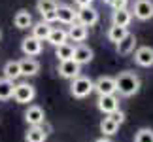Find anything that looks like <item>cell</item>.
<instances>
[{"label":"cell","instance_id":"11","mask_svg":"<svg viewBox=\"0 0 153 142\" xmlns=\"http://www.w3.org/2000/svg\"><path fill=\"white\" fill-rule=\"evenodd\" d=\"M72 61H74V63H78L79 67H81V64L91 63V61H93V49H91L89 46H83V44L76 46V47H74Z\"/></svg>","mask_w":153,"mask_h":142},{"label":"cell","instance_id":"33","mask_svg":"<svg viewBox=\"0 0 153 142\" xmlns=\"http://www.w3.org/2000/svg\"><path fill=\"white\" fill-rule=\"evenodd\" d=\"M104 2H106V4H110V2H111V0H104Z\"/></svg>","mask_w":153,"mask_h":142},{"label":"cell","instance_id":"29","mask_svg":"<svg viewBox=\"0 0 153 142\" xmlns=\"http://www.w3.org/2000/svg\"><path fill=\"white\" fill-rule=\"evenodd\" d=\"M108 117H111V120H114V121L117 123V125H121V123H123V121H125V114H123V112H121V110H115V112H114V114H110Z\"/></svg>","mask_w":153,"mask_h":142},{"label":"cell","instance_id":"27","mask_svg":"<svg viewBox=\"0 0 153 142\" xmlns=\"http://www.w3.org/2000/svg\"><path fill=\"white\" fill-rule=\"evenodd\" d=\"M57 6H59L57 0H38V2H36V8L40 11V15L49 13V11H55Z\"/></svg>","mask_w":153,"mask_h":142},{"label":"cell","instance_id":"15","mask_svg":"<svg viewBox=\"0 0 153 142\" xmlns=\"http://www.w3.org/2000/svg\"><path fill=\"white\" fill-rule=\"evenodd\" d=\"M19 68H21V76H36L40 70V63L32 57H25L23 61H19Z\"/></svg>","mask_w":153,"mask_h":142},{"label":"cell","instance_id":"22","mask_svg":"<svg viewBox=\"0 0 153 142\" xmlns=\"http://www.w3.org/2000/svg\"><path fill=\"white\" fill-rule=\"evenodd\" d=\"M66 34H68V38L74 40V42H83L87 38V28L83 25H79V23H72V27H70V31Z\"/></svg>","mask_w":153,"mask_h":142},{"label":"cell","instance_id":"19","mask_svg":"<svg viewBox=\"0 0 153 142\" xmlns=\"http://www.w3.org/2000/svg\"><path fill=\"white\" fill-rule=\"evenodd\" d=\"M51 25H48V23H44V21H40L36 23V25H32V36L40 40V42H44V40H48L49 36V32H51Z\"/></svg>","mask_w":153,"mask_h":142},{"label":"cell","instance_id":"12","mask_svg":"<svg viewBox=\"0 0 153 142\" xmlns=\"http://www.w3.org/2000/svg\"><path fill=\"white\" fill-rule=\"evenodd\" d=\"M79 68H81L79 64L70 59V61H62L61 64H59V74H61L62 78H66V80H74V78L79 76V72H81Z\"/></svg>","mask_w":153,"mask_h":142},{"label":"cell","instance_id":"32","mask_svg":"<svg viewBox=\"0 0 153 142\" xmlns=\"http://www.w3.org/2000/svg\"><path fill=\"white\" fill-rule=\"evenodd\" d=\"M97 142H111V140H110V138H108V137H102V138H98V140H97Z\"/></svg>","mask_w":153,"mask_h":142},{"label":"cell","instance_id":"28","mask_svg":"<svg viewBox=\"0 0 153 142\" xmlns=\"http://www.w3.org/2000/svg\"><path fill=\"white\" fill-rule=\"evenodd\" d=\"M134 142H153V131L148 127L138 129L136 135H134Z\"/></svg>","mask_w":153,"mask_h":142},{"label":"cell","instance_id":"31","mask_svg":"<svg viewBox=\"0 0 153 142\" xmlns=\"http://www.w3.org/2000/svg\"><path fill=\"white\" fill-rule=\"evenodd\" d=\"M76 4L79 6V8H89V6L93 4V0H74Z\"/></svg>","mask_w":153,"mask_h":142},{"label":"cell","instance_id":"25","mask_svg":"<svg viewBox=\"0 0 153 142\" xmlns=\"http://www.w3.org/2000/svg\"><path fill=\"white\" fill-rule=\"evenodd\" d=\"M117 129H119V125H117V123L111 120V117H108V116H106L104 120L100 121V131L106 135V137H111V135H115Z\"/></svg>","mask_w":153,"mask_h":142},{"label":"cell","instance_id":"5","mask_svg":"<svg viewBox=\"0 0 153 142\" xmlns=\"http://www.w3.org/2000/svg\"><path fill=\"white\" fill-rule=\"evenodd\" d=\"M97 106L102 114L110 116V114H114L115 110H119V99H117L115 95H98Z\"/></svg>","mask_w":153,"mask_h":142},{"label":"cell","instance_id":"14","mask_svg":"<svg viewBox=\"0 0 153 142\" xmlns=\"http://www.w3.org/2000/svg\"><path fill=\"white\" fill-rule=\"evenodd\" d=\"M131 21H132V13L127 8L125 10H115L114 13H111V23H114V27L127 28L128 25H131Z\"/></svg>","mask_w":153,"mask_h":142},{"label":"cell","instance_id":"18","mask_svg":"<svg viewBox=\"0 0 153 142\" xmlns=\"http://www.w3.org/2000/svg\"><path fill=\"white\" fill-rule=\"evenodd\" d=\"M4 78L15 81L17 78H21V68H19V61H8L4 64Z\"/></svg>","mask_w":153,"mask_h":142},{"label":"cell","instance_id":"8","mask_svg":"<svg viewBox=\"0 0 153 142\" xmlns=\"http://www.w3.org/2000/svg\"><path fill=\"white\" fill-rule=\"evenodd\" d=\"M25 121H27L30 127H34V125H42V123L45 121V114H44V110L40 108V106H36V104L28 106L27 112H25Z\"/></svg>","mask_w":153,"mask_h":142},{"label":"cell","instance_id":"23","mask_svg":"<svg viewBox=\"0 0 153 142\" xmlns=\"http://www.w3.org/2000/svg\"><path fill=\"white\" fill-rule=\"evenodd\" d=\"M72 55H74V46H70L68 42L55 47V57H57L61 63H62V61H70V59H72Z\"/></svg>","mask_w":153,"mask_h":142},{"label":"cell","instance_id":"34","mask_svg":"<svg viewBox=\"0 0 153 142\" xmlns=\"http://www.w3.org/2000/svg\"><path fill=\"white\" fill-rule=\"evenodd\" d=\"M0 38H2V31H0Z\"/></svg>","mask_w":153,"mask_h":142},{"label":"cell","instance_id":"2","mask_svg":"<svg viewBox=\"0 0 153 142\" xmlns=\"http://www.w3.org/2000/svg\"><path fill=\"white\" fill-rule=\"evenodd\" d=\"M70 93L74 95L76 99H85L93 93V80L85 78V76H78V78L72 80L70 84Z\"/></svg>","mask_w":153,"mask_h":142},{"label":"cell","instance_id":"10","mask_svg":"<svg viewBox=\"0 0 153 142\" xmlns=\"http://www.w3.org/2000/svg\"><path fill=\"white\" fill-rule=\"evenodd\" d=\"M134 61L140 67H153V47L142 46L134 51Z\"/></svg>","mask_w":153,"mask_h":142},{"label":"cell","instance_id":"16","mask_svg":"<svg viewBox=\"0 0 153 142\" xmlns=\"http://www.w3.org/2000/svg\"><path fill=\"white\" fill-rule=\"evenodd\" d=\"M115 46H117V53H119V55H128V53H132L134 47H136V36L128 32L127 36L123 38L121 42H117Z\"/></svg>","mask_w":153,"mask_h":142},{"label":"cell","instance_id":"21","mask_svg":"<svg viewBox=\"0 0 153 142\" xmlns=\"http://www.w3.org/2000/svg\"><path fill=\"white\" fill-rule=\"evenodd\" d=\"M13 25L17 28H28V27H32V15L28 13L27 10L17 11L15 17H13Z\"/></svg>","mask_w":153,"mask_h":142},{"label":"cell","instance_id":"1","mask_svg":"<svg viewBox=\"0 0 153 142\" xmlns=\"http://www.w3.org/2000/svg\"><path fill=\"white\" fill-rule=\"evenodd\" d=\"M115 80V93H119L121 97H132L140 91V78L131 70L119 72Z\"/></svg>","mask_w":153,"mask_h":142},{"label":"cell","instance_id":"24","mask_svg":"<svg viewBox=\"0 0 153 142\" xmlns=\"http://www.w3.org/2000/svg\"><path fill=\"white\" fill-rule=\"evenodd\" d=\"M13 89H15V84H13V81L2 78V80H0V100L11 99V97H13Z\"/></svg>","mask_w":153,"mask_h":142},{"label":"cell","instance_id":"3","mask_svg":"<svg viewBox=\"0 0 153 142\" xmlns=\"http://www.w3.org/2000/svg\"><path fill=\"white\" fill-rule=\"evenodd\" d=\"M34 97H36V89H34V85H30V84H19V85H15V89H13V99H15L19 104H28V102H32Z\"/></svg>","mask_w":153,"mask_h":142},{"label":"cell","instance_id":"6","mask_svg":"<svg viewBox=\"0 0 153 142\" xmlns=\"http://www.w3.org/2000/svg\"><path fill=\"white\" fill-rule=\"evenodd\" d=\"M93 91L98 95H115V80L111 76H100L97 81H93Z\"/></svg>","mask_w":153,"mask_h":142},{"label":"cell","instance_id":"20","mask_svg":"<svg viewBox=\"0 0 153 142\" xmlns=\"http://www.w3.org/2000/svg\"><path fill=\"white\" fill-rule=\"evenodd\" d=\"M48 42L53 44V46H62V44H66L68 42V34L64 28H51V32H49V36H48Z\"/></svg>","mask_w":153,"mask_h":142},{"label":"cell","instance_id":"4","mask_svg":"<svg viewBox=\"0 0 153 142\" xmlns=\"http://www.w3.org/2000/svg\"><path fill=\"white\" fill-rule=\"evenodd\" d=\"M76 23L83 25L85 28L97 25L98 23V11L93 8V6H89V8H79L76 11Z\"/></svg>","mask_w":153,"mask_h":142},{"label":"cell","instance_id":"26","mask_svg":"<svg viewBox=\"0 0 153 142\" xmlns=\"http://www.w3.org/2000/svg\"><path fill=\"white\" fill-rule=\"evenodd\" d=\"M127 34H128V31H127V28H123V27H110L108 40H110V42H114V44H117V42H121Z\"/></svg>","mask_w":153,"mask_h":142},{"label":"cell","instance_id":"30","mask_svg":"<svg viewBox=\"0 0 153 142\" xmlns=\"http://www.w3.org/2000/svg\"><path fill=\"white\" fill-rule=\"evenodd\" d=\"M127 2H128V0H111L110 6L114 8V11L115 10H125L127 8Z\"/></svg>","mask_w":153,"mask_h":142},{"label":"cell","instance_id":"13","mask_svg":"<svg viewBox=\"0 0 153 142\" xmlns=\"http://www.w3.org/2000/svg\"><path fill=\"white\" fill-rule=\"evenodd\" d=\"M55 13H57V21L64 23V25H72V23H76V10L70 8V6H66V4H59Z\"/></svg>","mask_w":153,"mask_h":142},{"label":"cell","instance_id":"17","mask_svg":"<svg viewBox=\"0 0 153 142\" xmlns=\"http://www.w3.org/2000/svg\"><path fill=\"white\" fill-rule=\"evenodd\" d=\"M25 140L27 142H45L48 140V131H45L42 125H34L27 131Z\"/></svg>","mask_w":153,"mask_h":142},{"label":"cell","instance_id":"9","mask_svg":"<svg viewBox=\"0 0 153 142\" xmlns=\"http://www.w3.org/2000/svg\"><path fill=\"white\" fill-rule=\"evenodd\" d=\"M21 49L27 57H36L42 53V42L36 40L34 36H27L25 40L21 42Z\"/></svg>","mask_w":153,"mask_h":142},{"label":"cell","instance_id":"7","mask_svg":"<svg viewBox=\"0 0 153 142\" xmlns=\"http://www.w3.org/2000/svg\"><path fill=\"white\" fill-rule=\"evenodd\" d=\"M134 17L140 21H148L153 17V2L151 0H136L134 2Z\"/></svg>","mask_w":153,"mask_h":142}]
</instances>
